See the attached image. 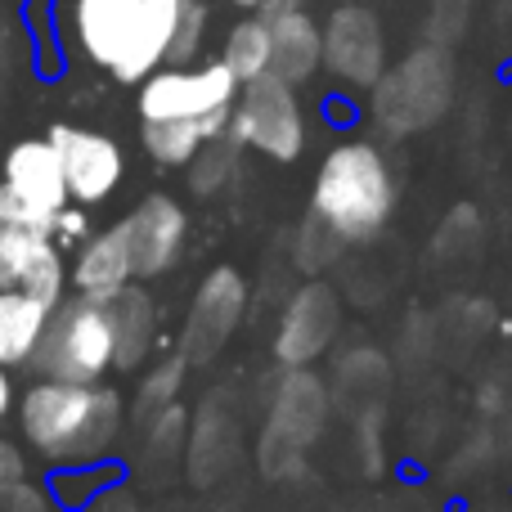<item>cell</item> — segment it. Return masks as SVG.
Instances as JSON below:
<instances>
[{
	"instance_id": "f35d334b",
	"label": "cell",
	"mask_w": 512,
	"mask_h": 512,
	"mask_svg": "<svg viewBox=\"0 0 512 512\" xmlns=\"http://www.w3.org/2000/svg\"><path fill=\"white\" fill-rule=\"evenodd\" d=\"M274 5H306V0H274Z\"/></svg>"
},
{
	"instance_id": "e575fe53",
	"label": "cell",
	"mask_w": 512,
	"mask_h": 512,
	"mask_svg": "<svg viewBox=\"0 0 512 512\" xmlns=\"http://www.w3.org/2000/svg\"><path fill=\"white\" fill-rule=\"evenodd\" d=\"M9 409H14V382H9V369L0 364V427H5Z\"/></svg>"
},
{
	"instance_id": "83f0119b",
	"label": "cell",
	"mask_w": 512,
	"mask_h": 512,
	"mask_svg": "<svg viewBox=\"0 0 512 512\" xmlns=\"http://www.w3.org/2000/svg\"><path fill=\"white\" fill-rule=\"evenodd\" d=\"M185 355H167V360H158L149 373L140 378V387H135V418L144 423H153V418L162 414L167 405H176L180 400V387H185Z\"/></svg>"
},
{
	"instance_id": "603a6c76",
	"label": "cell",
	"mask_w": 512,
	"mask_h": 512,
	"mask_svg": "<svg viewBox=\"0 0 512 512\" xmlns=\"http://www.w3.org/2000/svg\"><path fill=\"white\" fill-rule=\"evenodd\" d=\"M50 310H54L50 301L32 297V292L0 288V364H5V369L32 364Z\"/></svg>"
},
{
	"instance_id": "7402d4cb",
	"label": "cell",
	"mask_w": 512,
	"mask_h": 512,
	"mask_svg": "<svg viewBox=\"0 0 512 512\" xmlns=\"http://www.w3.org/2000/svg\"><path fill=\"white\" fill-rule=\"evenodd\" d=\"M135 5H140V0H72V32H77V45L86 50V59L99 63L104 72L113 68L117 50H122Z\"/></svg>"
},
{
	"instance_id": "1f68e13d",
	"label": "cell",
	"mask_w": 512,
	"mask_h": 512,
	"mask_svg": "<svg viewBox=\"0 0 512 512\" xmlns=\"http://www.w3.org/2000/svg\"><path fill=\"white\" fill-rule=\"evenodd\" d=\"M0 512H54V495L41 486H14L9 495H0Z\"/></svg>"
},
{
	"instance_id": "74e56055",
	"label": "cell",
	"mask_w": 512,
	"mask_h": 512,
	"mask_svg": "<svg viewBox=\"0 0 512 512\" xmlns=\"http://www.w3.org/2000/svg\"><path fill=\"white\" fill-rule=\"evenodd\" d=\"M117 512H149V508H135V504H122V508H117Z\"/></svg>"
},
{
	"instance_id": "8d00e7d4",
	"label": "cell",
	"mask_w": 512,
	"mask_h": 512,
	"mask_svg": "<svg viewBox=\"0 0 512 512\" xmlns=\"http://www.w3.org/2000/svg\"><path fill=\"white\" fill-rule=\"evenodd\" d=\"M495 5H499V18L508 23V18H512V0H495Z\"/></svg>"
},
{
	"instance_id": "4fadbf2b",
	"label": "cell",
	"mask_w": 512,
	"mask_h": 512,
	"mask_svg": "<svg viewBox=\"0 0 512 512\" xmlns=\"http://www.w3.org/2000/svg\"><path fill=\"white\" fill-rule=\"evenodd\" d=\"M0 288H18L59 306L68 297V265L54 234L0 225Z\"/></svg>"
},
{
	"instance_id": "d6986e66",
	"label": "cell",
	"mask_w": 512,
	"mask_h": 512,
	"mask_svg": "<svg viewBox=\"0 0 512 512\" xmlns=\"http://www.w3.org/2000/svg\"><path fill=\"white\" fill-rule=\"evenodd\" d=\"M68 283L81 297H95V301H108L126 283H135V265H131V248H126L122 225L81 239V252H77V265L68 270Z\"/></svg>"
},
{
	"instance_id": "484cf974",
	"label": "cell",
	"mask_w": 512,
	"mask_h": 512,
	"mask_svg": "<svg viewBox=\"0 0 512 512\" xmlns=\"http://www.w3.org/2000/svg\"><path fill=\"white\" fill-rule=\"evenodd\" d=\"M239 153H243V144L234 140V135L207 140L203 149L194 153V162L185 167L189 194H194V198H216V194H221V189L234 180V171H239Z\"/></svg>"
},
{
	"instance_id": "9a60e30c",
	"label": "cell",
	"mask_w": 512,
	"mask_h": 512,
	"mask_svg": "<svg viewBox=\"0 0 512 512\" xmlns=\"http://www.w3.org/2000/svg\"><path fill=\"white\" fill-rule=\"evenodd\" d=\"M261 14L270 23V72L292 86H306L324 68V23L306 5H270Z\"/></svg>"
},
{
	"instance_id": "4dcf8cb0",
	"label": "cell",
	"mask_w": 512,
	"mask_h": 512,
	"mask_svg": "<svg viewBox=\"0 0 512 512\" xmlns=\"http://www.w3.org/2000/svg\"><path fill=\"white\" fill-rule=\"evenodd\" d=\"M468 14H472V0H432L427 5V41H441V45H454L468 27Z\"/></svg>"
},
{
	"instance_id": "8fae6325",
	"label": "cell",
	"mask_w": 512,
	"mask_h": 512,
	"mask_svg": "<svg viewBox=\"0 0 512 512\" xmlns=\"http://www.w3.org/2000/svg\"><path fill=\"white\" fill-rule=\"evenodd\" d=\"M131 248L135 279H162L176 270V261L185 256L189 243V216L171 194H149L135 203V212L126 221H117Z\"/></svg>"
},
{
	"instance_id": "2e32d148",
	"label": "cell",
	"mask_w": 512,
	"mask_h": 512,
	"mask_svg": "<svg viewBox=\"0 0 512 512\" xmlns=\"http://www.w3.org/2000/svg\"><path fill=\"white\" fill-rule=\"evenodd\" d=\"M0 185L9 194H18L23 203L41 207L45 216H63L68 198V180H63V162L54 140H18L14 149L5 153V167H0Z\"/></svg>"
},
{
	"instance_id": "7c38bea8",
	"label": "cell",
	"mask_w": 512,
	"mask_h": 512,
	"mask_svg": "<svg viewBox=\"0 0 512 512\" xmlns=\"http://www.w3.org/2000/svg\"><path fill=\"white\" fill-rule=\"evenodd\" d=\"M328 414H333V387L310 364L283 369L265 400V427L301 450H310L328 432Z\"/></svg>"
},
{
	"instance_id": "7a4b0ae2",
	"label": "cell",
	"mask_w": 512,
	"mask_h": 512,
	"mask_svg": "<svg viewBox=\"0 0 512 512\" xmlns=\"http://www.w3.org/2000/svg\"><path fill=\"white\" fill-rule=\"evenodd\" d=\"M310 212L337 225L346 243L382 234V225L396 212V176H391L387 153L369 140H342L337 149H328V158L315 171Z\"/></svg>"
},
{
	"instance_id": "9c48e42d",
	"label": "cell",
	"mask_w": 512,
	"mask_h": 512,
	"mask_svg": "<svg viewBox=\"0 0 512 512\" xmlns=\"http://www.w3.org/2000/svg\"><path fill=\"white\" fill-rule=\"evenodd\" d=\"M337 333H342V297L337 288L310 279L283 301L279 324H274V355L283 369L315 364L337 346Z\"/></svg>"
},
{
	"instance_id": "30bf717a",
	"label": "cell",
	"mask_w": 512,
	"mask_h": 512,
	"mask_svg": "<svg viewBox=\"0 0 512 512\" xmlns=\"http://www.w3.org/2000/svg\"><path fill=\"white\" fill-rule=\"evenodd\" d=\"M54 149L63 162V180H68V198L77 207H95L122 185L126 176V153L113 135L90 131V126H54L50 131Z\"/></svg>"
},
{
	"instance_id": "3957f363",
	"label": "cell",
	"mask_w": 512,
	"mask_h": 512,
	"mask_svg": "<svg viewBox=\"0 0 512 512\" xmlns=\"http://www.w3.org/2000/svg\"><path fill=\"white\" fill-rule=\"evenodd\" d=\"M454 90H459V68L454 50L441 41H423L405 54L400 63H387L369 90V113L391 140L423 135L450 113Z\"/></svg>"
},
{
	"instance_id": "f1b7e54d",
	"label": "cell",
	"mask_w": 512,
	"mask_h": 512,
	"mask_svg": "<svg viewBox=\"0 0 512 512\" xmlns=\"http://www.w3.org/2000/svg\"><path fill=\"white\" fill-rule=\"evenodd\" d=\"M256 468L265 472L270 481H292L306 472V450L292 441H283L279 432L261 427V441H256Z\"/></svg>"
},
{
	"instance_id": "5bb4252c",
	"label": "cell",
	"mask_w": 512,
	"mask_h": 512,
	"mask_svg": "<svg viewBox=\"0 0 512 512\" xmlns=\"http://www.w3.org/2000/svg\"><path fill=\"white\" fill-rule=\"evenodd\" d=\"M243 454V423L239 414L230 409V400H207L203 409H198V418H189V441H185V477L194 481L198 490L216 486V481L225 477V472L239 463Z\"/></svg>"
},
{
	"instance_id": "d590c367",
	"label": "cell",
	"mask_w": 512,
	"mask_h": 512,
	"mask_svg": "<svg viewBox=\"0 0 512 512\" xmlns=\"http://www.w3.org/2000/svg\"><path fill=\"white\" fill-rule=\"evenodd\" d=\"M230 5H239V9H252V14H261V9H270L274 0H230Z\"/></svg>"
},
{
	"instance_id": "d4e9b609",
	"label": "cell",
	"mask_w": 512,
	"mask_h": 512,
	"mask_svg": "<svg viewBox=\"0 0 512 512\" xmlns=\"http://www.w3.org/2000/svg\"><path fill=\"white\" fill-rule=\"evenodd\" d=\"M270 23H265V14H252V18H239V23L230 27V36H225V68L243 81H256L270 72Z\"/></svg>"
},
{
	"instance_id": "ac0fdd59",
	"label": "cell",
	"mask_w": 512,
	"mask_h": 512,
	"mask_svg": "<svg viewBox=\"0 0 512 512\" xmlns=\"http://www.w3.org/2000/svg\"><path fill=\"white\" fill-rule=\"evenodd\" d=\"M108 310V328H113V369L117 373H135L158 346V301L149 288L126 283L122 292L104 301Z\"/></svg>"
},
{
	"instance_id": "d6a6232c",
	"label": "cell",
	"mask_w": 512,
	"mask_h": 512,
	"mask_svg": "<svg viewBox=\"0 0 512 512\" xmlns=\"http://www.w3.org/2000/svg\"><path fill=\"white\" fill-rule=\"evenodd\" d=\"M27 481V459L14 441H0V495H9L14 486Z\"/></svg>"
},
{
	"instance_id": "836d02e7",
	"label": "cell",
	"mask_w": 512,
	"mask_h": 512,
	"mask_svg": "<svg viewBox=\"0 0 512 512\" xmlns=\"http://www.w3.org/2000/svg\"><path fill=\"white\" fill-rule=\"evenodd\" d=\"M54 234H63V239H86V221H81V212H68V207H63V216H59V230Z\"/></svg>"
},
{
	"instance_id": "f546056e",
	"label": "cell",
	"mask_w": 512,
	"mask_h": 512,
	"mask_svg": "<svg viewBox=\"0 0 512 512\" xmlns=\"http://www.w3.org/2000/svg\"><path fill=\"white\" fill-rule=\"evenodd\" d=\"M203 41H207V5L203 0H180V18H176V32H171L167 63H198Z\"/></svg>"
},
{
	"instance_id": "ba28073f",
	"label": "cell",
	"mask_w": 512,
	"mask_h": 512,
	"mask_svg": "<svg viewBox=\"0 0 512 512\" xmlns=\"http://www.w3.org/2000/svg\"><path fill=\"white\" fill-rule=\"evenodd\" d=\"M324 68L346 90H373L387 72V27L378 9L360 0H342L324 23Z\"/></svg>"
},
{
	"instance_id": "ffe728a7",
	"label": "cell",
	"mask_w": 512,
	"mask_h": 512,
	"mask_svg": "<svg viewBox=\"0 0 512 512\" xmlns=\"http://www.w3.org/2000/svg\"><path fill=\"white\" fill-rule=\"evenodd\" d=\"M328 387H333V405L342 409V414H351V418L382 414V400H387V391H391V360L378 346L342 351Z\"/></svg>"
},
{
	"instance_id": "8992f818",
	"label": "cell",
	"mask_w": 512,
	"mask_h": 512,
	"mask_svg": "<svg viewBox=\"0 0 512 512\" xmlns=\"http://www.w3.org/2000/svg\"><path fill=\"white\" fill-rule=\"evenodd\" d=\"M239 99V77L225 68V59L207 63H162L158 72L140 81V122H162V117H207L234 108Z\"/></svg>"
},
{
	"instance_id": "e0dca14e",
	"label": "cell",
	"mask_w": 512,
	"mask_h": 512,
	"mask_svg": "<svg viewBox=\"0 0 512 512\" xmlns=\"http://www.w3.org/2000/svg\"><path fill=\"white\" fill-rule=\"evenodd\" d=\"M176 18H180V0H140L131 14V27H126V41L108 72L117 81H126V86H140L149 72H158L167 63Z\"/></svg>"
},
{
	"instance_id": "cb8c5ba5",
	"label": "cell",
	"mask_w": 512,
	"mask_h": 512,
	"mask_svg": "<svg viewBox=\"0 0 512 512\" xmlns=\"http://www.w3.org/2000/svg\"><path fill=\"white\" fill-rule=\"evenodd\" d=\"M189 409L180 405H167L153 423H144V472L162 477V472L180 468L185 463V441H189Z\"/></svg>"
},
{
	"instance_id": "6da1fadb",
	"label": "cell",
	"mask_w": 512,
	"mask_h": 512,
	"mask_svg": "<svg viewBox=\"0 0 512 512\" xmlns=\"http://www.w3.org/2000/svg\"><path fill=\"white\" fill-rule=\"evenodd\" d=\"M122 418V396L104 382L36 378L18 400V432L54 468L104 463L108 450L117 445Z\"/></svg>"
},
{
	"instance_id": "4316f807",
	"label": "cell",
	"mask_w": 512,
	"mask_h": 512,
	"mask_svg": "<svg viewBox=\"0 0 512 512\" xmlns=\"http://www.w3.org/2000/svg\"><path fill=\"white\" fill-rule=\"evenodd\" d=\"M342 252H346V234L337 230V225H328L319 212H306L297 239H292V265L315 279V274H324Z\"/></svg>"
},
{
	"instance_id": "277c9868",
	"label": "cell",
	"mask_w": 512,
	"mask_h": 512,
	"mask_svg": "<svg viewBox=\"0 0 512 512\" xmlns=\"http://www.w3.org/2000/svg\"><path fill=\"white\" fill-rule=\"evenodd\" d=\"M27 369H36V378L59 382H104L113 373V328H108L104 301L81 297V292L63 297L45 319V333Z\"/></svg>"
},
{
	"instance_id": "5b68a950",
	"label": "cell",
	"mask_w": 512,
	"mask_h": 512,
	"mask_svg": "<svg viewBox=\"0 0 512 512\" xmlns=\"http://www.w3.org/2000/svg\"><path fill=\"white\" fill-rule=\"evenodd\" d=\"M230 135L270 162H297L310 140V117L301 108L297 86L283 81L279 72L243 81L230 108Z\"/></svg>"
},
{
	"instance_id": "44dd1931",
	"label": "cell",
	"mask_w": 512,
	"mask_h": 512,
	"mask_svg": "<svg viewBox=\"0 0 512 512\" xmlns=\"http://www.w3.org/2000/svg\"><path fill=\"white\" fill-rule=\"evenodd\" d=\"M230 135V108L207 117H162V122H144L140 126V144L158 167L167 171H185L194 162V153L207 140H221Z\"/></svg>"
},
{
	"instance_id": "52a82bcc",
	"label": "cell",
	"mask_w": 512,
	"mask_h": 512,
	"mask_svg": "<svg viewBox=\"0 0 512 512\" xmlns=\"http://www.w3.org/2000/svg\"><path fill=\"white\" fill-rule=\"evenodd\" d=\"M243 315H248V279L234 265L207 270V279L198 283L194 301L185 310L176 355H185V364H212L234 342Z\"/></svg>"
}]
</instances>
